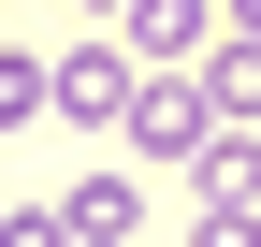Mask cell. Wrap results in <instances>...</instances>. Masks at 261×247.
I'll return each mask as SVG.
<instances>
[{"label":"cell","instance_id":"6da1fadb","mask_svg":"<svg viewBox=\"0 0 261 247\" xmlns=\"http://www.w3.org/2000/svg\"><path fill=\"white\" fill-rule=\"evenodd\" d=\"M218 131H232V116H218V87H189V73H145V87H130V116H116L130 160H203Z\"/></svg>","mask_w":261,"mask_h":247},{"label":"cell","instance_id":"7a4b0ae2","mask_svg":"<svg viewBox=\"0 0 261 247\" xmlns=\"http://www.w3.org/2000/svg\"><path fill=\"white\" fill-rule=\"evenodd\" d=\"M189 189H203V233H261V131H247V116L189 160Z\"/></svg>","mask_w":261,"mask_h":247},{"label":"cell","instance_id":"3957f363","mask_svg":"<svg viewBox=\"0 0 261 247\" xmlns=\"http://www.w3.org/2000/svg\"><path fill=\"white\" fill-rule=\"evenodd\" d=\"M130 87H145V58H130V44H73V58H58V116H73V131H116Z\"/></svg>","mask_w":261,"mask_h":247},{"label":"cell","instance_id":"277c9868","mask_svg":"<svg viewBox=\"0 0 261 247\" xmlns=\"http://www.w3.org/2000/svg\"><path fill=\"white\" fill-rule=\"evenodd\" d=\"M116 44L145 58V73H189V58L218 44V0H130V15H116Z\"/></svg>","mask_w":261,"mask_h":247},{"label":"cell","instance_id":"5b68a950","mask_svg":"<svg viewBox=\"0 0 261 247\" xmlns=\"http://www.w3.org/2000/svg\"><path fill=\"white\" fill-rule=\"evenodd\" d=\"M58 218H73V247H130V233H145V204H130V175H87Z\"/></svg>","mask_w":261,"mask_h":247},{"label":"cell","instance_id":"8992f818","mask_svg":"<svg viewBox=\"0 0 261 247\" xmlns=\"http://www.w3.org/2000/svg\"><path fill=\"white\" fill-rule=\"evenodd\" d=\"M44 102H58V58H15V44H0V131L44 116Z\"/></svg>","mask_w":261,"mask_h":247},{"label":"cell","instance_id":"52a82bcc","mask_svg":"<svg viewBox=\"0 0 261 247\" xmlns=\"http://www.w3.org/2000/svg\"><path fill=\"white\" fill-rule=\"evenodd\" d=\"M0 247H73V218H58V204L44 218H0Z\"/></svg>","mask_w":261,"mask_h":247},{"label":"cell","instance_id":"ba28073f","mask_svg":"<svg viewBox=\"0 0 261 247\" xmlns=\"http://www.w3.org/2000/svg\"><path fill=\"white\" fill-rule=\"evenodd\" d=\"M87 15H130V0H87Z\"/></svg>","mask_w":261,"mask_h":247}]
</instances>
